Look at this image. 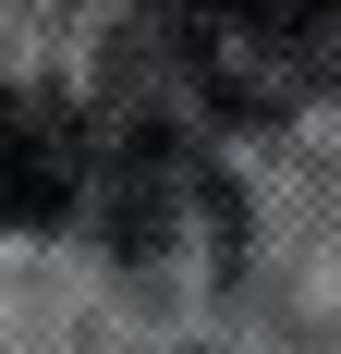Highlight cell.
<instances>
[{
    "instance_id": "1",
    "label": "cell",
    "mask_w": 341,
    "mask_h": 354,
    "mask_svg": "<svg viewBox=\"0 0 341 354\" xmlns=\"http://www.w3.org/2000/svg\"><path fill=\"white\" fill-rule=\"evenodd\" d=\"M159 12L183 73L244 122H280L341 86V0H159Z\"/></svg>"
},
{
    "instance_id": "2",
    "label": "cell",
    "mask_w": 341,
    "mask_h": 354,
    "mask_svg": "<svg viewBox=\"0 0 341 354\" xmlns=\"http://www.w3.org/2000/svg\"><path fill=\"white\" fill-rule=\"evenodd\" d=\"M110 245L135 257V269H220L232 257V196H220V171H207L183 135H122L110 147Z\"/></svg>"
},
{
    "instance_id": "3",
    "label": "cell",
    "mask_w": 341,
    "mask_h": 354,
    "mask_svg": "<svg viewBox=\"0 0 341 354\" xmlns=\"http://www.w3.org/2000/svg\"><path fill=\"white\" fill-rule=\"evenodd\" d=\"M73 196H86V122H73L61 86H25L12 98V135H0V208L25 232H61Z\"/></svg>"
}]
</instances>
